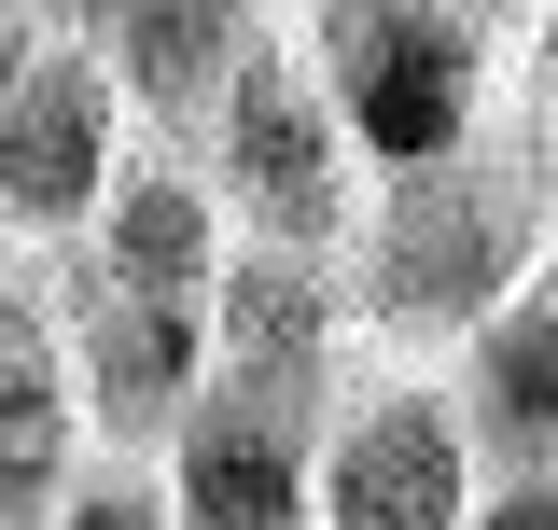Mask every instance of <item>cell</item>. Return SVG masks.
Here are the masks:
<instances>
[{
  "label": "cell",
  "instance_id": "13",
  "mask_svg": "<svg viewBox=\"0 0 558 530\" xmlns=\"http://www.w3.org/2000/svg\"><path fill=\"white\" fill-rule=\"evenodd\" d=\"M475 530H558V474H488Z\"/></svg>",
  "mask_w": 558,
  "mask_h": 530
},
{
  "label": "cell",
  "instance_id": "5",
  "mask_svg": "<svg viewBox=\"0 0 558 530\" xmlns=\"http://www.w3.org/2000/svg\"><path fill=\"white\" fill-rule=\"evenodd\" d=\"M126 127H140L126 84L98 70L84 14H70L57 57L28 70V98L0 112V238H28V252H70V265H84V238H98V209H112V182H126V154H140Z\"/></svg>",
  "mask_w": 558,
  "mask_h": 530
},
{
  "label": "cell",
  "instance_id": "8",
  "mask_svg": "<svg viewBox=\"0 0 558 530\" xmlns=\"http://www.w3.org/2000/svg\"><path fill=\"white\" fill-rule=\"evenodd\" d=\"M322 433L307 405H252L209 392L168 447V517L182 530H322Z\"/></svg>",
  "mask_w": 558,
  "mask_h": 530
},
{
  "label": "cell",
  "instance_id": "3",
  "mask_svg": "<svg viewBox=\"0 0 558 530\" xmlns=\"http://www.w3.org/2000/svg\"><path fill=\"white\" fill-rule=\"evenodd\" d=\"M196 168L223 182V224H238L252 252H307V265H349L363 209H377V168L349 154L336 98H322V70H307V43H293V14H279L266 57L238 70L223 127L196 140Z\"/></svg>",
  "mask_w": 558,
  "mask_h": 530
},
{
  "label": "cell",
  "instance_id": "14",
  "mask_svg": "<svg viewBox=\"0 0 558 530\" xmlns=\"http://www.w3.org/2000/svg\"><path fill=\"white\" fill-rule=\"evenodd\" d=\"M57 28H70V14H0V112L28 98V70L57 57Z\"/></svg>",
  "mask_w": 558,
  "mask_h": 530
},
{
  "label": "cell",
  "instance_id": "1",
  "mask_svg": "<svg viewBox=\"0 0 558 530\" xmlns=\"http://www.w3.org/2000/svg\"><path fill=\"white\" fill-rule=\"evenodd\" d=\"M545 265H558V168H545V140L502 112L475 154L377 182L363 238H349V335L377 363H433L447 377Z\"/></svg>",
  "mask_w": 558,
  "mask_h": 530
},
{
  "label": "cell",
  "instance_id": "10",
  "mask_svg": "<svg viewBox=\"0 0 558 530\" xmlns=\"http://www.w3.org/2000/svg\"><path fill=\"white\" fill-rule=\"evenodd\" d=\"M447 392H461V433L488 474H558V265L447 363Z\"/></svg>",
  "mask_w": 558,
  "mask_h": 530
},
{
  "label": "cell",
  "instance_id": "4",
  "mask_svg": "<svg viewBox=\"0 0 558 530\" xmlns=\"http://www.w3.org/2000/svg\"><path fill=\"white\" fill-rule=\"evenodd\" d=\"M488 461L461 433V392L433 363H349L336 433H322V530H475Z\"/></svg>",
  "mask_w": 558,
  "mask_h": 530
},
{
  "label": "cell",
  "instance_id": "2",
  "mask_svg": "<svg viewBox=\"0 0 558 530\" xmlns=\"http://www.w3.org/2000/svg\"><path fill=\"white\" fill-rule=\"evenodd\" d=\"M293 43L336 98L349 154L377 182L475 154L517 112V14H418V0H349V14H293Z\"/></svg>",
  "mask_w": 558,
  "mask_h": 530
},
{
  "label": "cell",
  "instance_id": "7",
  "mask_svg": "<svg viewBox=\"0 0 558 530\" xmlns=\"http://www.w3.org/2000/svg\"><path fill=\"white\" fill-rule=\"evenodd\" d=\"M223 265H238V224H223V182H209L196 154H168V140H140L112 209H98V238H84V293H126V308H168V322H209V293H223Z\"/></svg>",
  "mask_w": 558,
  "mask_h": 530
},
{
  "label": "cell",
  "instance_id": "9",
  "mask_svg": "<svg viewBox=\"0 0 558 530\" xmlns=\"http://www.w3.org/2000/svg\"><path fill=\"white\" fill-rule=\"evenodd\" d=\"M84 43L98 70L126 84L140 140H168V154H196L223 127V98H238V70L279 43V14H209V0H140V14H84Z\"/></svg>",
  "mask_w": 558,
  "mask_h": 530
},
{
  "label": "cell",
  "instance_id": "11",
  "mask_svg": "<svg viewBox=\"0 0 558 530\" xmlns=\"http://www.w3.org/2000/svg\"><path fill=\"white\" fill-rule=\"evenodd\" d=\"M70 419V265H0V433Z\"/></svg>",
  "mask_w": 558,
  "mask_h": 530
},
{
  "label": "cell",
  "instance_id": "12",
  "mask_svg": "<svg viewBox=\"0 0 558 530\" xmlns=\"http://www.w3.org/2000/svg\"><path fill=\"white\" fill-rule=\"evenodd\" d=\"M57 530H182L168 517V474H140V461H98L84 489H70V517Z\"/></svg>",
  "mask_w": 558,
  "mask_h": 530
},
{
  "label": "cell",
  "instance_id": "6",
  "mask_svg": "<svg viewBox=\"0 0 558 530\" xmlns=\"http://www.w3.org/2000/svg\"><path fill=\"white\" fill-rule=\"evenodd\" d=\"M196 405H209V322H168V308H126V293L70 279V419H84L98 461L168 474Z\"/></svg>",
  "mask_w": 558,
  "mask_h": 530
}]
</instances>
